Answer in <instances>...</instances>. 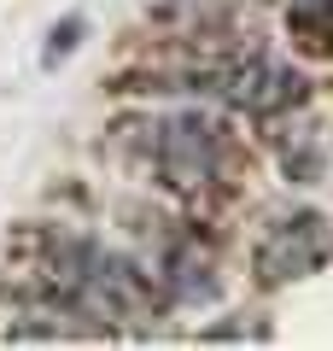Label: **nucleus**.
<instances>
[{
  "label": "nucleus",
  "instance_id": "1",
  "mask_svg": "<svg viewBox=\"0 0 333 351\" xmlns=\"http://www.w3.org/2000/svg\"><path fill=\"white\" fill-rule=\"evenodd\" d=\"M210 94H222L240 112H281L286 100H298V76L275 59H234L210 71Z\"/></svg>",
  "mask_w": 333,
  "mask_h": 351
},
{
  "label": "nucleus",
  "instance_id": "2",
  "mask_svg": "<svg viewBox=\"0 0 333 351\" xmlns=\"http://www.w3.org/2000/svg\"><path fill=\"white\" fill-rule=\"evenodd\" d=\"M158 164L175 188H205L217 176V135L199 117H170L158 135Z\"/></svg>",
  "mask_w": 333,
  "mask_h": 351
},
{
  "label": "nucleus",
  "instance_id": "3",
  "mask_svg": "<svg viewBox=\"0 0 333 351\" xmlns=\"http://www.w3.org/2000/svg\"><path fill=\"white\" fill-rule=\"evenodd\" d=\"M328 258V228H321V217H293V223H281L269 240L258 246V269L263 281H286V276H310L316 263Z\"/></svg>",
  "mask_w": 333,
  "mask_h": 351
},
{
  "label": "nucleus",
  "instance_id": "4",
  "mask_svg": "<svg viewBox=\"0 0 333 351\" xmlns=\"http://www.w3.org/2000/svg\"><path fill=\"white\" fill-rule=\"evenodd\" d=\"M76 36H82V24H76V18H71V24H64V29H53V47H47V64H53V59H64V53L76 47Z\"/></svg>",
  "mask_w": 333,
  "mask_h": 351
},
{
  "label": "nucleus",
  "instance_id": "5",
  "mask_svg": "<svg viewBox=\"0 0 333 351\" xmlns=\"http://www.w3.org/2000/svg\"><path fill=\"white\" fill-rule=\"evenodd\" d=\"M298 12H316V6H333V0H293Z\"/></svg>",
  "mask_w": 333,
  "mask_h": 351
}]
</instances>
